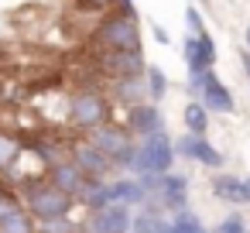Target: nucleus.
Returning <instances> with one entry per match:
<instances>
[{"mask_svg":"<svg viewBox=\"0 0 250 233\" xmlns=\"http://www.w3.org/2000/svg\"><path fill=\"white\" fill-rule=\"evenodd\" d=\"M24 209L38 219V223H52V219H69L76 209V199L69 192H62L55 182H35L24 189Z\"/></svg>","mask_w":250,"mask_h":233,"instance_id":"obj_1","label":"nucleus"},{"mask_svg":"<svg viewBox=\"0 0 250 233\" xmlns=\"http://www.w3.org/2000/svg\"><path fill=\"white\" fill-rule=\"evenodd\" d=\"M89 42L100 52H130V48L144 45L137 18H127V14H117V11H110V14L100 18V24H96V31H93Z\"/></svg>","mask_w":250,"mask_h":233,"instance_id":"obj_2","label":"nucleus"},{"mask_svg":"<svg viewBox=\"0 0 250 233\" xmlns=\"http://www.w3.org/2000/svg\"><path fill=\"white\" fill-rule=\"evenodd\" d=\"M175 158H178L175 154V137H168V130L141 137L137 148H134L130 175H165V171H171Z\"/></svg>","mask_w":250,"mask_h":233,"instance_id":"obj_3","label":"nucleus"},{"mask_svg":"<svg viewBox=\"0 0 250 233\" xmlns=\"http://www.w3.org/2000/svg\"><path fill=\"white\" fill-rule=\"evenodd\" d=\"M89 141H93V144H96L106 158H110L113 171H130L137 141H134V134H130L124 124L106 120V124H100V127H93V130H89Z\"/></svg>","mask_w":250,"mask_h":233,"instance_id":"obj_4","label":"nucleus"},{"mask_svg":"<svg viewBox=\"0 0 250 233\" xmlns=\"http://www.w3.org/2000/svg\"><path fill=\"white\" fill-rule=\"evenodd\" d=\"M188 93L209 113H233L236 110V100H233L229 86H223V79L212 69H188Z\"/></svg>","mask_w":250,"mask_h":233,"instance_id":"obj_5","label":"nucleus"},{"mask_svg":"<svg viewBox=\"0 0 250 233\" xmlns=\"http://www.w3.org/2000/svg\"><path fill=\"white\" fill-rule=\"evenodd\" d=\"M106 120H110V100H106V93L86 86V89H76L69 96V124L72 127H79V130L89 134L93 127H100Z\"/></svg>","mask_w":250,"mask_h":233,"instance_id":"obj_6","label":"nucleus"},{"mask_svg":"<svg viewBox=\"0 0 250 233\" xmlns=\"http://www.w3.org/2000/svg\"><path fill=\"white\" fill-rule=\"evenodd\" d=\"M175 154L178 158H185V161H195V165H202V168H212V171H219L223 168V161H226V154L206 137V134H182V137H175Z\"/></svg>","mask_w":250,"mask_h":233,"instance_id":"obj_7","label":"nucleus"},{"mask_svg":"<svg viewBox=\"0 0 250 233\" xmlns=\"http://www.w3.org/2000/svg\"><path fill=\"white\" fill-rule=\"evenodd\" d=\"M134 226V206L127 202H110L103 209H93L86 219L89 233H130Z\"/></svg>","mask_w":250,"mask_h":233,"instance_id":"obj_8","label":"nucleus"},{"mask_svg":"<svg viewBox=\"0 0 250 233\" xmlns=\"http://www.w3.org/2000/svg\"><path fill=\"white\" fill-rule=\"evenodd\" d=\"M100 72H106L110 79L144 76V72H147L144 48H130V52H100Z\"/></svg>","mask_w":250,"mask_h":233,"instance_id":"obj_9","label":"nucleus"},{"mask_svg":"<svg viewBox=\"0 0 250 233\" xmlns=\"http://www.w3.org/2000/svg\"><path fill=\"white\" fill-rule=\"evenodd\" d=\"M124 127L134 134V141H141V137H151V134H161V130H165V113H161V106H158V103L144 100V103L130 106V113H127Z\"/></svg>","mask_w":250,"mask_h":233,"instance_id":"obj_10","label":"nucleus"},{"mask_svg":"<svg viewBox=\"0 0 250 233\" xmlns=\"http://www.w3.org/2000/svg\"><path fill=\"white\" fill-rule=\"evenodd\" d=\"M48 182H55L62 192H69V195L79 202V195H83V189H86L89 175H86L72 158H59V161H52V165H48Z\"/></svg>","mask_w":250,"mask_h":233,"instance_id":"obj_11","label":"nucleus"},{"mask_svg":"<svg viewBox=\"0 0 250 233\" xmlns=\"http://www.w3.org/2000/svg\"><path fill=\"white\" fill-rule=\"evenodd\" d=\"M151 199H158V206L168 209V212L185 209V206H188V178L178 175V171H165V175L158 178V192H154Z\"/></svg>","mask_w":250,"mask_h":233,"instance_id":"obj_12","label":"nucleus"},{"mask_svg":"<svg viewBox=\"0 0 250 233\" xmlns=\"http://www.w3.org/2000/svg\"><path fill=\"white\" fill-rule=\"evenodd\" d=\"M69 158H72V161H76L89 178H106V175L113 171L110 158H106V154H103L89 137H86V141H76V144H72V151H69Z\"/></svg>","mask_w":250,"mask_h":233,"instance_id":"obj_13","label":"nucleus"},{"mask_svg":"<svg viewBox=\"0 0 250 233\" xmlns=\"http://www.w3.org/2000/svg\"><path fill=\"white\" fill-rule=\"evenodd\" d=\"M182 59L188 69H212L216 65V42L209 31L202 35H185L182 42Z\"/></svg>","mask_w":250,"mask_h":233,"instance_id":"obj_14","label":"nucleus"},{"mask_svg":"<svg viewBox=\"0 0 250 233\" xmlns=\"http://www.w3.org/2000/svg\"><path fill=\"white\" fill-rule=\"evenodd\" d=\"M110 192H113V202H127V206H134V209L151 199V192L141 185L137 175H117V178L110 182Z\"/></svg>","mask_w":250,"mask_h":233,"instance_id":"obj_15","label":"nucleus"},{"mask_svg":"<svg viewBox=\"0 0 250 233\" xmlns=\"http://www.w3.org/2000/svg\"><path fill=\"white\" fill-rule=\"evenodd\" d=\"M110 96H113V103H120V106H137V103H144L147 100V89H144V76H130V79H113V89H110Z\"/></svg>","mask_w":250,"mask_h":233,"instance_id":"obj_16","label":"nucleus"},{"mask_svg":"<svg viewBox=\"0 0 250 233\" xmlns=\"http://www.w3.org/2000/svg\"><path fill=\"white\" fill-rule=\"evenodd\" d=\"M161 233H209L202 223H199V216L185 206V209H175V212H168V216H161Z\"/></svg>","mask_w":250,"mask_h":233,"instance_id":"obj_17","label":"nucleus"},{"mask_svg":"<svg viewBox=\"0 0 250 233\" xmlns=\"http://www.w3.org/2000/svg\"><path fill=\"white\" fill-rule=\"evenodd\" d=\"M212 195L216 199H223V202H233V206H247V199H243V178H236V175H229V171H219L216 178H212Z\"/></svg>","mask_w":250,"mask_h":233,"instance_id":"obj_18","label":"nucleus"},{"mask_svg":"<svg viewBox=\"0 0 250 233\" xmlns=\"http://www.w3.org/2000/svg\"><path fill=\"white\" fill-rule=\"evenodd\" d=\"M79 202L93 212V209H103V206H110L113 202V192H110V182L106 178H89L86 182V189H83V195H79Z\"/></svg>","mask_w":250,"mask_h":233,"instance_id":"obj_19","label":"nucleus"},{"mask_svg":"<svg viewBox=\"0 0 250 233\" xmlns=\"http://www.w3.org/2000/svg\"><path fill=\"white\" fill-rule=\"evenodd\" d=\"M182 120H185V130H188V134H206V130H209V110H206L199 100H188V103H185Z\"/></svg>","mask_w":250,"mask_h":233,"instance_id":"obj_20","label":"nucleus"},{"mask_svg":"<svg viewBox=\"0 0 250 233\" xmlns=\"http://www.w3.org/2000/svg\"><path fill=\"white\" fill-rule=\"evenodd\" d=\"M144 89H147V100H151V103H161V100L168 96V72L158 69V65H147V72H144Z\"/></svg>","mask_w":250,"mask_h":233,"instance_id":"obj_21","label":"nucleus"},{"mask_svg":"<svg viewBox=\"0 0 250 233\" xmlns=\"http://www.w3.org/2000/svg\"><path fill=\"white\" fill-rule=\"evenodd\" d=\"M35 230H38V219L28 209H18L7 219H0V233H35Z\"/></svg>","mask_w":250,"mask_h":233,"instance_id":"obj_22","label":"nucleus"},{"mask_svg":"<svg viewBox=\"0 0 250 233\" xmlns=\"http://www.w3.org/2000/svg\"><path fill=\"white\" fill-rule=\"evenodd\" d=\"M18 158H21V144H18L11 134H0V171L14 168Z\"/></svg>","mask_w":250,"mask_h":233,"instance_id":"obj_23","label":"nucleus"},{"mask_svg":"<svg viewBox=\"0 0 250 233\" xmlns=\"http://www.w3.org/2000/svg\"><path fill=\"white\" fill-rule=\"evenodd\" d=\"M209 233H247V223H243L236 212H229V216H223V219H219Z\"/></svg>","mask_w":250,"mask_h":233,"instance_id":"obj_24","label":"nucleus"},{"mask_svg":"<svg viewBox=\"0 0 250 233\" xmlns=\"http://www.w3.org/2000/svg\"><path fill=\"white\" fill-rule=\"evenodd\" d=\"M18 209H24V202H21L14 192H7L4 185H0V219H7V216L18 212Z\"/></svg>","mask_w":250,"mask_h":233,"instance_id":"obj_25","label":"nucleus"},{"mask_svg":"<svg viewBox=\"0 0 250 233\" xmlns=\"http://www.w3.org/2000/svg\"><path fill=\"white\" fill-rule=\"evenodd\" d=\"M185 28H188V35H202V31H206L202 11H199L195 4H188V7H185Z\"/></svg>","mask_w":250,"mask_h":233,"instance_id":"obj_26","label":"nucleus"},{"mask_svg":"<svg viewBox=\"0 0 250 233\" xmlns=\"http://www.w3.org/2000/svg\"><path fill=\"white\" fill-rule=\"evenodd\" d=\"M113 11H117V14H127V18H137L134 0H113Z\"/></svg>","mask_w":250,"mask_h":233,"instance_id":"obj_27","label":"nucleus"},{"mask_svg":"<svg viewBox=\"0 0 250 233\" xmlns=\"http://www.w3.org/2000/svg\"><path fill=\"white\" fill-rule=\"evenodd\" d=\"M240 62H243V72H247V79H250V48L240 52Z\"/></svg>","mask_w":250,"mask_h":233,"instance_id":"obj_28","label":"nucleus"},{"mask_svg":"<svg viewBox=\"0 0 250 233\" xmlns=\"http://www.w3.org/2000/svg\"><path fill=\"white\" fill-rule=\"evenodd\" d=\"M154 38H158L161 45H168V31H165V28H154Z\"/></svg>","mask_w":250,"mask_h":233,"instance_id":"obj_29","label":"nucleus"},{"mask_svg":"<svg viewBox=\"0 0 250 233\" xmlns=\"http://www.w3.org/2000/svg\"><path fill=\"white\" fill-rule=\"evenodd\" d=\"M243 199L250 202V178H243Z\"/></svg>","mask_w":250,"mask_h":233,"instance_id":"obj_30","label":"nucleus"},{"mask_svg":"<svg viewBox=\"0 0 250 233\" xmlns=\"http://www.w3.org/2000/svg\"><path fill=\"white\" fill-rule=\"evenodd\" d=\"M243 42H247V45H243V48H250V24H247V28H243Z\"/></svg>","mask_w":250,"mask_h":233,"instance_id":"obj_31","label":"nucleus"}]
</instances>
